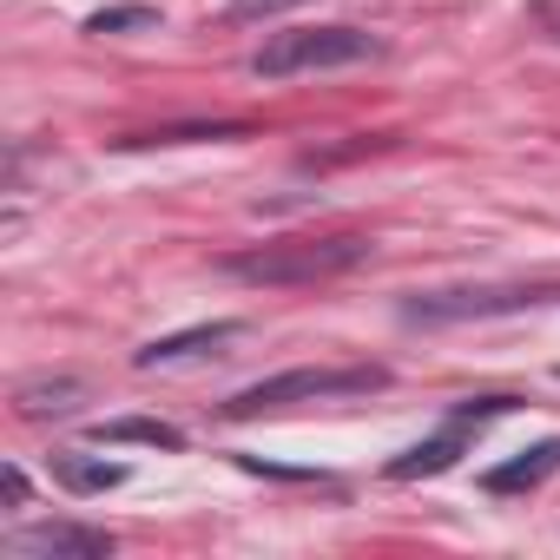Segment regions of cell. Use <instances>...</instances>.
I'll return each mask as SVG.
<instances>
[{
	"label": "cell",
	"mask_w": 560,
	"mask_h": 560,
	"mask_svg": "<svg viewBox=\"0 0 560 560\" xmlns=\"http://www.w3.org/2000/svg\"><path fill=\"white\" fill-rule=\"evenodd\" d=\"M370 257V237L337 231V237H304V244H264V250H231L218 257L224 277L237 284H330Z\"/></svg>",
	"instance_id": "obj_1"
},
{
	"label": "cell",
	"mask_w": 560,
	"mask_h": 560,
	"mask_svg": "<svg viewBox=\"0 0 560 560\" xmlns=\"http://www.w3.org/2000/svg\"><path fill=\"white\" fill-rule=\"evenodd\" d=\"M383 40L363 27H298V34H270L250 54L257 80H291V73H330V67H363L376 60Z\"/></svg>",
	"instance_id": "obj_2"
},
{
	"label": "cell",
	"mask_w": 560,
	"mask_h": 560,
	"mask_svg": "<svg viewBox=\"0 0 560 560\" xmlns=\"http://www.w3.org/2000/svg\"><path fill=\"white\" fill-rule=\"evenodd\" d=\"M389 389L383 363H337V370H284L264 376L250 389H237L224 402V416H264V409H291V402H337V396H376Z\"/></svg>",
	"instance_id": "obj_3"
},
{
	"label": "cell",
	"mask_w": 560,
	"mask_h": 560,
	"mask_svg": "<svg viewBox=\"0 0 560 560\" xmlns=\"http://www.w3.org/2000/svg\"><path fill=\"white\" fill-rule=\"evenodd\" d=\"M534 304H560V284H468V291H422L402 304V324H481V317H521Z\"/></svg>",
	"instance_id": "obj_4"
},
{
	"label": "cell",
	"mask_w": 560,
	"mask_h": 560,
	"mask_svg": "<svg viewBox=\"0 0 560 560\" xmlns=\"http://www.w3.org/2000/svg\"><path fill=\"white\" fill-rule=\"evenodd\" d=\"M508 409H514V396H481V402H462V409L448 416V429H442V435H429V442H416L409 455H396V462H389V481H422V475L455 468V455L468 448V435H475L481 422L508 416Z\"/></svg>",
	"instance_id": "obj_5"
},
{
	"label": "cell",
	"mask_w": 560,
	"mask_h": 560,
	"mask_svg": "<svg viewBox=\"0 0 560 560\" xmlns=\"http://www.w3.org/2000/svg\"><path fill=\"white\" fill-rule=\"evenodd\" d=\"M0 547H8V560H106L113 534L80 521H47V527H14Z\"/></svg>",
	"instance_id": "obj_6"
},
{
	"label": "cell",
	"mask_w": 560,
	"mask_h": 560,
	"mask_svg": "<svg viewBox=\"0 0 560 560\" xmlns=\"http://www.w3.org/2000/svg\"><path fill=\"white\" fill-rule=\"evenodd\" d=\"M237 337H244V324H237V317H218V324H198V330H178V337L145 343L132 363H139V370H178V363L218 357V350H224V343H237Z\"/></svg>",
	"instance_id": "obj_7"
},
{
	"label": "cell",
	"mask_w": 560,
	"mask_h": 560,
	"mask_svg": "<svg viewBox=\"0 0 560 560\" xmlns=\"http://www.w3.org/2000/svg\"><path fill=\"white\" fill-rule=\"evenodd\" d=\"M86 396H93L86 376H27V383L14 389V409H21L27 422H60V416H80Z\"/></svg>",
	"instance_id": "obj_8"
},
{
	"label": "cell",
	"mask_w": 560,
	"mask_h": 560,
	"mask_svg": "<svg viewBox=\"0 0 560 560\" xmlns=\"http://www.w3.org/2000/svg\"><path fill=\"white\" fill-rule=\"evenodd\" d=\"M547 475H560V435H547V442L521 448L514 462L488 468V475H481V488H488V494H527V488H540Z\"/></svg>",
	"instance_id": "obj_9"
},
{
	"label": "cell",
	"mask_w": 560,
	"mask_h": 560,
	"mask_svg": "<svg viewBox=\"0 0 560 560\" xmlns=\"http://www.w3.org/2000/svg\"><path fill=\"white\" fill-rule=\"evenodd\" d=\"M54 481L73 488V494H106V488L126 481V468H119V462H93V455H80V448H54Z\"/></svg>",
	"instance_id": "obj_10"
},
{
	"label": "cell",
	"mask_w": 560,
	"mask_h": 560,
	"mask_svg": "<svg viewBox=\"0 0 560 560\" xmlns=\"http://www.w3.org/2000/svg\"><path fill=\"white\" fill-rule=\"evenodd\" d=\"M106 448H119V442H139V448H185V435L172 429V422H152V416H119V422H100L93 429Z\"/></svg>",
	"instance_id": "obj_11"
},
{
	"label": "cell",
	"mask_w": 560,
	"mask_h": 560,
	"mask_svg": "<svg viewBox=\"0 0 560 560\" xmlns=\"http://www.w3.org/2000/svg\"><path fill=\"white\" fill-rule=\"evenodd\" d=\"M126 27H159V8H106L86 21V34H126Z\"/></svg>",
	"instance_id": "obj_12"
},
{
	"label": "cell",
	"mask_w": 560,
	"mask_h": 560,
	"mask_svg": "<svg viewBox=\"0 0 560 560\" xmlns=\"http://www.w3.org/2000/svg\"><path fill=\"white\" fill-rule=\"evenodd\" d=\"M291 8H304V0H231V8H224V21L250 27V21H277V14H291Z\"/></svg>",
	"instance_id": "obj_13"
},
{
	"label": "cell",
	"mask_w": 560,
	"mask_h": 560,
	"mask_svg": "<svg viewBox=\"0 0 560 560\" xmlns=\"http://www.w3.org/2000/svg\"><path fill=\"white\" fill-rule=\"evenodd\" d=\"M0 481H8V508H27V475L8 462V475H0Z\"/></svg>",
	"instance_id": "obj_14"
},
{
	"label": "cell",
	"mask_w": 560,
	"mask_h": 560,
	"mask_svg": "<svg viewBox=\"0 0 560 560\" xmlns=\"http://www.w3.org/2000/svg\"><path fill=\"white\" fill-rule=\"evenodd\" d=\"M534 21L547 27V40H560V0H540V8H534Z\"/></svg>",
	"instance_id": "obj_15"
}]
</instances>
